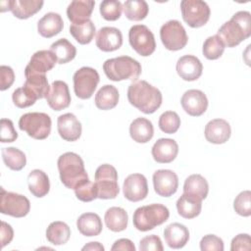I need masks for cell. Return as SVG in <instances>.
Listing matches in <instances>:
<instances>
[{
    "label": "cell",
    "instance_id": "obj_15",
    "mask_svg": "<svg viewBox=\"0 0 251 251\" xmlns=\"http://www.w3.org/2000/svg\"><path fill=\"white\" fill-rule=\"evenodd\" d=\"M153 185L158 195L170 197L177 190L178 177L171 170H158L153 175Z\"/></svg>",
    "mask_w": 251,
    "mask_h": 251
},
{
    "label": "cell",
    "instance_id": "obj_8",
    "mask_svg": "<svg viewBox=\"0 0 251 251\" xmlns=\"http://www.w3.org/2000/svg\"><path fill=\"white\" fill-rule=\"evenodd\" d=\"M180 11L183 21L193 28L206 25L211 14L208 4L201 0H182Z\"/></svg>",
    "mask_w": 251,
    "mask_h": 251
},
{
    "label": "cell",
    "instance_id": "obj_2",
    "mask_svg": "<svg viewBox=\"0 0 251 251\" xmlns=\"http://www.w3.org/2000/svg\"><path fill=\"white\" fill-rule=\"evenodd\" d=\"M217 35L225 47H235L251 35V14L248 11L236 12L218 30Z\"/></svg>",
    "mask_w": 251,
    "mask_h": 251
},
{
    "label": "cell",
    "instance_id": "obj_23",
    "mask_svg": "<svg viewBox=\"0 0 251 251\" xmlns=\"http://www.w3.org/2000/svg\"><path fill=\"white\" fill-rule=\"evenodd\" d=\"M164 238L169 247L173 249H180L187 243L189 239V231L184 225L173 223L165 227Z\"/></svg>",
    "mask_w": 251,
    "mask_h": 251
},
{
    "label": "cell",
    "instance_id": "obj_28",
    "mask_svg": "<svg viewBox=\"0 0 251 251\" xmlns=\"http://www.w3.org/2000/svg\"><path fill=\"white\" fill-rule=\"evenodd\" d=\"M209 192V184L204 176L198 174L189 176L183 184V193L199 200L207 197Z\"/></svg>",
    "mask_w": 251,
    "mask_h": 251
},
{
    "label": "cell",
    "instance_id": "obj_14",
    "mask_svg": "<svg viewBox=\"0 0 251 251\" xmlns=\"http://www.w3.org/2000/svg\"><path fill=\"white\" fill-rule=\"evenodd\" d=\"M57 59L50 50H39L31 56L25 69V75H45L55 67Z\"/></svg>",
    "mask_w": 251,
    "mask_h": 251
},
{
    "label": "cell",
    "instance_id": "obj_17",
    "mask_svg": "<svg viewBox=\"0 0 251 251\" xmlns=\"http://www.w3.org/2000/svg\"><path fill=\"white\" fill-rule=\"evenodd\" d=\"M46 100L49 107L54 111H61L68 108L71 104V94L68 84L63 80L53 81Z\"/></svg>",
    "mask_w": 251,
    "mask_h": 251
},
{
    "label": "cell",
    "instance_id": "obj_26",
    "mask_svg": "<svg viewBox=\"0 0 251 251\" xmlns=\"http://www.w3.org/2000/svg\"><path fill=\"white\" fill-rule=\"evenodd\" d=\"M27 184L30 193L37 198H41L47 195L50 190L49 177L46 173L39 169L32 170L28 174Z\"/></svg>",
    "mask_w": 251,
    "mask_h": 251
},
{
    "label": "cell",
    "instance_id": "obj_39",
    "mask_svg": "<svg viewBox=\"0 0 251 251\" xmlns=\"http://www.w3.org/2000/svg\"><path fill=\"white\" fill-rule=\"evenodd\" d=\"M2 158L5 165L13 171H21L26 164V157L25 153L16 147L3 148Z\"/></svg>",
    "mask_w": 251,
    "mask_h": 251
},
{
    "label": "cell",
    "instance_id": "obj_24",
    "mask_svg": "<svg viewBox=\"0 0 251 251\" xmlns=\"http://www.w3.org/2000/svg\"><path fill=\"white\" fill-rule=\"evenodd\" d=\"M95 2L92 0H75L67 8L68 19L72 24H80L90 20Z\"/></svg>",
    "mask_w": 251,
    "mask_h": 251
},
{
    "label": "cell",
    "instance_id": "obj_10",
    "mask_svg": "<svg viewBox=\"0 0 251 251\" xmlns=\"http://www.w3.org/2000/svg\"><path fill=\"white\" fill-rule=\"evenodd\" d=\"M128 40L132 49L140 56H150L156 49L153 32L144 25H132L128 31Z\"/></svg>",
    "mask_w": 251,
    "mask_h": 251
},
{
    "label": "cell",
    "instance_id": "obj_19",
    "mask_svg": "<svg viewBox=\"0 0 251 251\" xmlns=\"http://www.w3.org/2000/svg\"><path fill=\"white\" fill-rule=\"evenodd\" d=\"M176 69L177 75L183 80L193 81L201 76L203 65L197 57L193 55H184L177 60Z\"/></svg>",
    "mask_w": 251,
    "mask_h": 251
},
{
    "label": "cell",
    "instance_id": "obj_48",
    "mask_svg": "<svg viewBox=\"0 0 251 251\" xmlns=\"http://www.w3.org/2000/svg\"><path fill=\"white\" fill-rule=\"evenodd\" d=\"M140 251H163L164 247L159 236L155 234L143 237L139 242Z\"/></svg>",
    "mask_w": 251,
    "mask_h": 251
},
{
    "label": "cell",
    "instance_id": "obj_40",
    "mask_svg": "<svg viewBox=\"0 0 251 251\" xmlns=\"http://www.w3.org/2000/svg\"><path fill=\"white\" fill-rule=\"evenodd\" d=\"M224 51H225V45L217 34L213 36H209L204 41L202 52H203V55L208 60L219 59L223 55Z\"/></svg>",
    "mask_w": 251,
    "mask_h": 251
},
{
    "label": "cell",
    "instance_id": "obj_53",
    "mask_svg": "<svg viewBox=\"0 0 251 251\" xmlns=\"http://www.w3.org/2000/svg\"><path fill=\"white\" fill-rule=\"evenodd\" d=\"M81 250H82V251H85V250L104 251V246H103L101 243L97 242V241H95V242H89V243L85 244V245L81 248Z\"/></svg>",
    "mask_w": 251,
    "mask_h": 251
},
{
    "label": "cell",
    "instance_id": "obj_34",
    "mask_svg": "<svg viewBox=\"0 0 251 251\" xmlns=\"http://www.w3.org/2000/svg\"><path fill=\"white\" fill-rule=\"evenodd\" d=\"M71 236L69 226L61 221L52 222L46 229L47 240L54 245H62L68 242Z\"/></svg>",
    "mask_w": 251,
    "mask_h": 251
},
{
    "label": "cell",
    "instance_id": "obj_6",
    "mask_svg": "<svg viewBox=\"0 0 251 251\" xmlns=\"http://www.w3.org/2000/svg\"><path fill=\"white\" fill-rule=\"evenodd\" d=\"M51 118L40 112L24 114L19 120V127L27 133L28 136L42 140L49 136L51 132Z\"/></svg>",
    "mask_w": 251,
    "mask_h": 251
},
{
    "label": "cell",
    "instance_id": "obj_7",
    "mask_svg": "<svg viewBox=\"0 0 251 251\" xmlns=\"http://www.w3.org/2000/svg\"><path fill=\"white\" fill-rule=\"evenodd\" d=\"M94 182L97 188V197L100 199H114L120 192L118 173L112 165L99 166L95 172Z\"/></svg>",
    "mask_w": 251,
    "mask_h": 251
},
{
    "label": "cell",
    "instance_id": "obj_11",
    "mask_svg": "<svg viewBox=\"0 0 251 251\" xmlns=\"http://www.w3.org/2000/svg\"><path fill=\"white\" fill-rule=\"evenodd\" d=\"M99 79V74L95 69L90 67L78 69L73 76L75 94L80 99H89L93 95Z\"/></svg>",
    "mask_w": 251,
    "mask_h": 251
},
{
    "label": "cell",
    "instance_id": "obj_51",
    "mask_svg": "<svg viewBox=\"0 0 251 251\" xmlns=\"http://www.w3.org/2000/svg\"><path fill=\"white\" fill-rule=\"evenodd\" d=\"M0 235H1L2 247H5L7 244H9L14 237V230H13L12 226L4 221L1 222Z\"/></svg>",
    "mask_w": 251,
    "mask_h": 251
},
{
    "label": "cell",
    "instance_id": "obj_25",
    "mask_svg": "<svg viewBox=\"0 0 251 251\" xmlns=\"http://www.w3.org/2000/svg\"><path fill=\"white\" fill-rule=\"evenodd\" d=\"M64 27V22L60 14L50 12L45 14L37 23L38 33L45 37L50 38L62 31Z\"/></svg>",
    "mask_w": 251,
    "mask_h": 251
},
{
    "label": "cell",
    "instance_id": "obj_3",
    "mask_svg": "<svg viewBox=\"0 0 251 251\" xmlns=\"http://www.w3.org/2000/svg\"><path fill=\"white\" fill-rule=\"evenodd\" d=\"M62 183L70 189H75L81 182L89 179L83 160L74 152L61 155L57 162Z\"/></svg>",
    "mask_w": 251,
    "mask_h": 251
},
{
    "label": "cell",
    "instance_id": "obj_22",
    "mask_svg": "<svg viewBox=\"0 0 251 251\" xmlns=\"http://www.w3.org/2000/svg\"><path fill=\"white\" fill-rule=\"evenodd\" d=\"M204 133L207 141L214 144H223L229 139L231 129L226 120L214 119L206 125Z\"/></svg>",
    "mask_w": 251,
    "mask_h": 251
},
{
    "label": "cell",
    "instance_id": "obj_52",
    "mask_svg": "<svg viewBox=\"0 0 251 251\" xmlns=\"http://www.w3.org/2000/svg\"><path fill=\"white\" fill-rule=\"evenodd\" d=\"M112 251L115 250H124V251H135V246L131 240L127 238H121L115 241L113 246L111 247Z\"/></svg>",
    "mask_w": 251,
    "mask_h": 251
},
{
    "label": "cell",
    "instance_id": "obj_18",
    "mask_svg": "<svg viewBox=\"0 0 251 251\" xmlns=\"http://www.w3.org/2000/svg\"><path fill=\"white\" fill-rule=\"evenodd\" d=\"M95 43L98 49L104 52H112L122 46L123 34L117 27L104 26L97 31Z\"/></svg>",
    "mask_w": 251,
    "mask_h": 251
},
{
    "label": "cell",
    "instance_id": "obj_31",
    "mask_svg": "<svg viewBox=\"0 0 251 251\" xmlns=\"http://www.w3.org/2000/svg\"><path fill=\"white\" fill-rule=\"evenodd\" d=\"M120 94L118 89L111 84L103 85L95 95V105L100 110H110L118 105Z\"/></svg>",
    "mask_w": 251,
    "mask_h": 251
},
{
    "label": "cell",
    "instance_id": "obj_29",
    "mask_svg": "<svg viewBox=\"0 0 251 251\" xmlns=\"http://www.w3.org/2000/svg\"><path fill=\"white\" fill-rule=\"evenodd\" d=\"M129 134L133 141L146 143L151 140L154 135L153 125L145 118H137L133 120L129 126Z\"/></svg>",
    "mask_w": 251,
    "mask_h": 251
},
{
    "label": "cell",
    "instance_id": "obj_16",
    "mask_svg": "<svg viewBox=\"0 0 251 251\" xmlns=\"http://www.w3.org/2000/svg\"><path fill=\"white\" fill-rule=\"evenodd\" d=\"M182 109L192 117L203 115L208 108V99L206 94L198 89H189L185 91L180 100Z\"/></svg>",
    "mask_w": 251,
    "mask_h": 251
},
{
    "label": "cell",
    "instance_id": "obj_49",
    "mask_svg": "<svg viewBox=\"0 0 251 251\" xmlns=\"http://www.w3.org/2000/svg\"><path fill=\"white\" fill-rule=\"evenodd\" d=\"M0 90L4 91L12 86L15 80V73L13 69L9 66H4L2 65L0 67Z\"/></svg>",
    "mask_w": 251,
    "mask_h": 251
},
{
    "label": "cell",
    "instance_id": "obj_45",
    "mask_svg": "<svg viewBox=\"0 0 251 251\" xmlns=\"http://www.w3.org/2000/svg\"><path fill=\"white\" fill-rule=\"evenodd\" d=\"M233 209L242 217H249L251 215V192L249 190H244L235 197Z\"/></svg>",
    "mask_w": 251,
    "mask_h": 251
},
{
    "label": "cell",
    "instance_id": "obj_38",
    "mask_svg": "<svg viewBox=\"0 0 251 251\" xmlns=\"http://www.w3.org/2000/svg\"><path fill=\"white\" fill-rule=\"evenodd\" d=\"M125 16L130 21H141L149 12L148 4L144 0H127L123 5Z\"/></svg>",
    "mask_w": 251,
    "mask_h": 251
},
{
    "label": "cell",
    "instance_id": "obj_35",
    "mask_svg": "<svg viewBox=\"0 0 251 251\" xmlns=\"http://www.w3.org/2000/svg\"><path fill=\"white\" fill-rule=\"evenodd\" d=\"M50 51L55 55L58 64H66L75 59L76 48L66 38H61L53 42Z\"/></svg>",
    "mask_w": 251,
    "mask_h": 251
},
{
    "label": "cell",
    "instance_id": "obj_4",
    "mask_svg": "<svg viewBox=\"0 0 251 251\" xmlns=\"http://www.w3.org/2000/svg\"><path fill=\"white\" fill-rule=\"evenodd\" d=\"M103 71L106 76L113 81L129 79L136 81L142 68L138 61L129 56H120L108 59L103 64Z\"/></svg>",
    "mask_w": 251,
    "mask_h": 251
},
{
    "label": "cell",
    "instance_id": "obj_12",
    "mask_svg": "<svg viewBox=\"0 0 251 251\" xmlns=\"http://www.w3.org/2000/svg\"><path fill=\"white\" fill-rule=\"evenodd\" d=\"M0 190V212L2 214L15 218H23L28 214L30 202L25 196L15 192H8L3 187Z\"/></svg>",
    "mask_w": 251,
    "mask_h": 251
},
{
    "label": "cell",
    "instance_id": "obj_32",
    "mask_svg": "<svg viewBox=\"0 0 251 251\" xmlns=\"http://www.w3.org/2000/svg\"><path fill=\"white\" fill-rule=\"evenodd\" d=\"M104 220L110 230L119 232L126 228L128 216L125 209L121 207H111L106 211Z\"/></svg>",
    "mask_w": 251,
    "mask_h": 251
},
{
    "label": "cell",
    "instance_id": "obj_30",
    "mask_svg": "<svg viewBox=\"0 0 251 251\" xmlns=\"http://www.w3.org/2000/svg\"><path fill=\"white\" fill-rule=\"evenodd\" d=\"M44 2L39 0H11V12L21 20L28 19L39 12Z\"/></svg>",
    "mask_w": 251,
    "mask_h": 251
},
{
    "label": "cell",
    "instance_id": "obj_5",
    "mask_svg": "<svg viewBox=\"0 0 251 251\" xmlns=\"http://www.w3.org/2000/svg\"><path fill=\"white\" fill-rule=\"evenodd\" d=\"M170 217L169 209L162 204H150L137 208L133 213V226L140 231H148L164 224Z\"/></svg>",
    "mask_w": 251,
    "mask_h": 251
},
{
    "label": "cell",
    "instance_id": "obj_9",
    "mask_svg": "<svg viewBox=\"0 0 251 251\" xmlns=\"http://www.w3.org/2000/svg\"><path fill=\"white\" fill-rule=\"evenodd\" d=\"M160 38L165 48L171 51L182 49L188 41L183 25L176 20L168 21L161 26Z\"/></svg>",
    "mask_w": 251,
    "mask_h": 251
},
{
    "label": "cell",
    "instance_id": "obj_27",
    "mask_svg": "<svg viewBox=\"0 0 251 251\" xmlns=\"http://www.w3.org/2000/svg\"><path fill=\"white\" fill-rule=\"evenodd\" d=\"M78 231L84 236H97L101 233L103 225L100 217L95 213H84L76 221Z\"/></svg>",
    "mask_w": 251,
    "mask_h": 251
},
{
    "label": "cell",
    "instance_id": "obj_41",
    "mask_svg": "<svg viewBox=\"0 0 251 251\" xmlns=\"http://www.w3.org/2000/svg\"><path fill=\"white\" fill-rule=\"evenodd\" d=\"M160 129L169 134H173L177 131L180 126V118L174 111H166L159 118Z\"/></svg>",
    "mask_w": 251,
    "mask_h": 251
},
{
    "label": "cell",
    "instance_id": "obj_42",
    "mask_svg": "<svg viewBox=\"0 0 251 251\" xmlns=\"http://www.w3.org/2000/svg\"><path fill=\"white\" fill-rule=\"evenodd\" d=\"M99 10L106 21H117L121 17L123 4L118 0H104L100 3Z\"/></svg>",
    "mask_w": 251,
    "mask_h": 251
},
{
    "label": "cell",
    "instance_id": "obj_1",
    "mask_svg": "<svg viewBox=\"0 0 251 251\" xmlns=\"http://www.w3.org/2000/svg\"><path fill=\"white\" fill-rule=\"evenodd\" d=\"M128 102L144 114H153L163 100L161 91L145 80H136L127 88Z\"/></svg>",
    "mask_w": 251,
    "mask_h": 251
},
{
    "label": "cell",
    "instance_id": "obj_37",
    "mask_svg": "<svg viewBox=\"0 0 251 251\" xmlns=\"http://www.w3.org/2000/svg\"><path fill=\"white\" fill-rule=\"evenodd\" d=\"M23 86L30 90L37 97V99L46 98L50 91V86L45 75H26Z\"/></svg>",
    "mask_w": 251,
    "mask_h": 251
},
{
    "label": "cell",
    "instance_id": "obj_21",
    "mask_svg": "<svg viewBox=\"0 0 251 251\" xmlns=\"http://www.w3.org/2000/svg\"><path fill=\"white\" fill-rule=\"evenodd\" d=\"M152 157L157 163L168 164L173 162L178 153V145L171 138L158 139L151 150Z\"/></svg>",
    "mask_w": 251,
    "mask_h": 251
},
{
    "label": "cell",
    "instance_id": "obj_43",
    "mask_svg": "<svg viewBox=\"0 0 251 251\" xmlns=\"http://www.w3.org/2000/svg\"><path fill=\"white\" fill-rule=\"evenodd\" d=\"M12 99L14 104L18 108H26V107L32 106L37 100V97L30 90L23 86V87L17 88L13 92Z\"/></svg>",
    "mask_w": 251,
    "mask_h": 251
},
{
    "label": "cell",
    "instance_id": "obj_46",
    "mask_svg": "<svg viewBox=\"0 0 251 251\" xmlns=\"http://www.w3.org/2000/svg\"><path fill=\"white\" fill-rule=\"evenodd\" d=\"M0 128H1V136L0 141L2 143L13 142L18 138V132L16 131L13 122L9 119H1L0 121Z\"/></svg>",
    "mask_w": 251,
    "mask_h": 251
},
{
    "label": "cell",
    "instance_id": "obj_13",
    "mask_svg": "<svg viewBox=\"0 0 251 251\" xmlns=\"http://www.w3.org/2000/svg\"><path fill=\"white\" fill-rule=\"evenodd\" d=\"M123 191L125 197L131 202L143 200L148 194L146 177L141 174H131L124 181Z\"/></svg>",
    "mask_w": 251,
    "mask_h": 251
},
{
    "label": "cell",
    "instance_id": "obj_44",
    "mask_svg": "<svg viewBox=\"0 0 251 251\" xmlns=\"http://www.w3.org/2000/svg\"><path fill=\"white\" fill-rule=\"evenodd\" d=\"M74 190L76 198L82 202H90L98 198L95 182L90 181L89 179L78 184Z\"/></svg>",
    "mask_w": 251,
    "mask_h": 251
},
{
    "label": "cell",
    "instance_id": "obj_50",
    "mask_svg": "<svg viewBox=\"0 0 251 251\" xmlns=\"http://www.w3.org/2000/svg\"><path fill=\"white\" fill-rule=\"evenodd\" d=\"M251 249L250 235L247 233L237 234L231 240L230 250L231 251H249Z\"/></svg>",
    "mask_w": 251,
    "mask_h": 251
},
{
    "label": "cell",
    "instance_id": "obj_36",
    "mask_svg": "<svg viewBox=\"0 0 251 251\" xmlns=\"http://www.w3.org/2000/svg\"><path fill=\"white\" fill-rule=\"evenodd\" d=\"M96 32L95 25L91 20L80 24H72L70 26V33L79 44H88L92 41Z\"/></svg>",
    "mask_w": 251,
    "mask_h": 251
},
{
    "label": "cell",
    "instance_id": "obj_47",
    "mask_svg": "<svg viewBox=\"0 0 251 251\" xmlns=\"http://www.w3.org/2000/svg\"><path fill=\"white\" fill-rule=\"evenodd\" d=\"M200 249L202 251H223L224 241L215 234H207L200 241Z\"/></svg>",
    "mask_w": 251,
    "mask_h": 251
},
{
    "label": "cell",
    "instance_id": "obj_33",
    "mask_svg": "<svg viewBox=\"0 0 251 251\" xmlns=\"http://www.w3.org/2000/svg\"><path fill=\"white\" fill-rule=\"evenodd\" d=\"M176 209L182 218L193 219L200 214L202 201L183 193L176 201Z\"/></svg>",
    "mask_w": 251,
    "mask_h": 251
},
{
    "label": "cell",
    "instance_id": "obj_20",
    "mask_svg": "<svg viewBox=\"0 0 251 251\" xmlns=\"http://www.w3.org/2000/svg\"><path fill=\"white\" fill-rule=\"evenodd\" d=\"M57 127L59 135L66 141H75L81 135V124L72 113L59 116Z\"/></svg>",
    "mask_w": 251,
    "mask_h": 251
}]
</instances>
